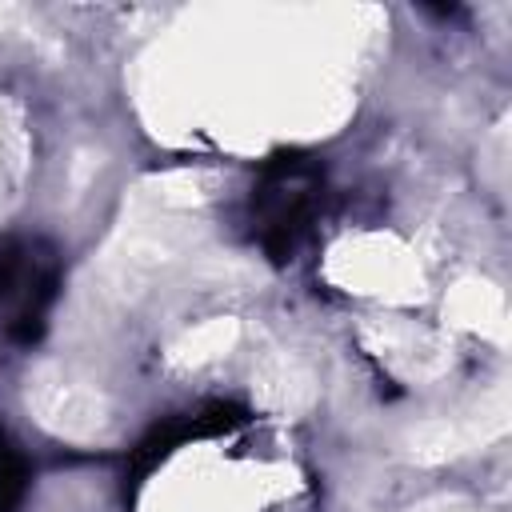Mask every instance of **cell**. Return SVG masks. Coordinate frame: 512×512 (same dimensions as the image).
Wrapping results in <instances>:
<instances>
[{"mask_svg": "<svg viewBox=\"0 0 512 512\" xmlns=\"http://www.w3.org/2000/svg\"><path fill=\"white\" fill-rule=\"evenodd\" d=\"M56 288H60V264H56V256L48 248H40L32 276L24 280V288L12 300V316H8V340L12 344L32 348L44 336L48 312H52V300H56Z\"/></svg>", "mask_w": 512, "mask_h": 512, "instance_id": "obj_3", "label": "cell"}, {"mask_svg": "<svg viewBox=\"0 0 512 512\" xmlns=\"http://www.w3.org/2000/svg\"><path fill=\"white\" fill-rule=\"evenodd\" d=\"M44 244H20V240H4L0 244V300H16V292L24 288V280L36 268Z\"/></svg>", "mask_w": 512, "mask_h": 512, "instance_id": "obj_5", "label": "cell"}, {"mask_svg": "<svg viewBox=\"0 0 512 512\" xmlns=\"http://www.w3.org/2000/svg\"><path fill=\"white\" fill-rule=\"evenodd\" d=\"M316 200H320V168L312 160L296 152H280L260 168L252 212H256L260 244L276 264L292 260V252L300 248Z\"/></svg>", "mask_w": 512, "mask_h": 512, "instance_id": "obj_1", "label": "cell"}, {"mask_svg": "<svg viewBox=\"0 0 512 512\" xmlns=\"http://www.w3.org/2000/svg\"><path fill=\"white\" fill-rule=\"evenodd\" d=\"M28 484H32V468H28V456L0 436V512H16L28 496Z\"/></svg>", "mask_w": 512, "mask_h": 512, "instance_id": "obj_4", "label": "cell"}, {"mask_svg": "<svg viewBox=\"0 0 512 512\" xmlns=\"http://www.w3.org/2000/svg\"><path fill=\"white\" fill-rule=\"evenodd\" d=\"M248 424V408L232 404V400H212L196 412H184V416H168L160 420L132 452V476H148L160 460H168L180 444L188 440H212V436H228L236 428Z\"/></svg>", "mask_w": 512, "mask_h": 512, "instance_id": "obj_2", "label": "cell"}]
</instances>
